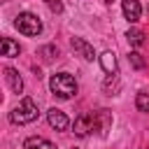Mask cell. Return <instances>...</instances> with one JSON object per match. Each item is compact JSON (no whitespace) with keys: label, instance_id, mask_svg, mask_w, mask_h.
Instances as JSON below:
<instances>
[{"label":"cell","instance_id":"3957f363","mask_svg":"<svg viewBox=\"0 0 149 149\" xmlns=\"http://www.w3.org/2000/svg\"><path fill=\"white\" fill-rule=\"evenodd\" d=\"M14 28H16L21 35H26V37H37V35L42 33V21H40L33 12H21V14L16 16V21H14Z\"/></svg>","mask_w":149,"mask_h":149},{"label":"cell","instance_id":"9a60e30c","mask_svg":"<svg viewBox=\"0 0 149 149\" xmlns=\"http://www.w3.org/2000/svg\"><path fill=\"white\" fill-rule=\"evenodd\" d=\"M105 2H114V0H105Z\"/></svg>","mask_w":149,"mask_h":149},{"label":"cell","instance_id":"8992f818","mask_svg":"<svg viewBox=\"0 0 149 149\" xmlns=\"http://www.w3.org/2000/svg\"><path fill=\"white\" fill-rule=\"evenodd\" d=\"M70 44H72V49H74L84 61H93V58H98V56H95V51H93V47H91L86 40H81V37H72V42H70Z\"/></svg>","mask_w":149,"mask_h":149},{"label":"cell","instance_id":"5b68a950","mask_svg":"<svg viewBox=\"0 0 149 149\" xmlns=\"http://www.w3.org/2000/svg\"><path fill=\"white\" fill-rule=\"evenodd\" d=\"M121 9H123V16L128 23H137L140 16H142V5L137 0H123L121 2Z\"/></svg>","mask_w":149,"mask_h":149},{"label":"cell","instance_id":"52a82bcc","mask_svg":"<svg viewBox=\"0 0 149 149\" xmlns=\"http://www.w3.org/2000/svg\"><path fill=\"white\" fill-rule=\"evenodd\" d=\"M5 79H7V84H9V88L14 93H21L23 91V79H21V74L14 68H5Z\"/></svg>","mask_w":149,"mask_h":149},{"label":"cell","instance_id":"9c48e42d","mask_svg":"<svg viewBox=\"0 0 149 149\" xmlns=\"http://www.w3.org/2000/svg\"><path fill=\"white\" fill-rule=\"evenodd\" d=\"M0 51H2V56L14 58V56H19L21 47H19V42H14L12 37H2V40H0Z\"/></svg>","mask_w":149,"mask_h":149},{"label":"cell","instance_id":"6da1fadb","mask_svg":"<svg viewBox=\"0 0 149 149\" xmlns=\"http://www.w3.org/2000/svg\"><path fill=\"white\" fill-rule=\"evenodd\" d=\"M49 88L61 100H70L72 95H77V81H74V77L70 72H56L49 79Z\"/></svg>","mask_w":149,"mask_h":149},{"label":"cell","instance_id":"8fae6325","mask_svg":"<svg viewBox=\"0 0 149 149\" xmlns=\"http://www.w3.org/2000/svg\"><path fill=\"white\" fill-rule=\"evenodd\" d=\"M126 37H128V42H130L133 47H142V44H144V30H140V28H130V30L126 33Z\"/></svg>","mask_w":149,"mask_h":149},{"label":"cell","instance_id":"7c38bea8","mask_svg":"<svg viewBox=\"0 0 149 149\" xmlns=\"http://www.w3.org/2000/svg\"><path fill=\"white\" fill-rule=\"evenodd\" d=\"M135 107H137L140 112H149V93L140 91V93L135 95Z\"/></svg>","mask_w":149,"mask_h":149},{"label":"cell","instance_id":"30bf717a","mask_svg":"<svg viewBox=\"0 0 149 149\" xmlns=\"http://www.w3.org/2000/svg\"><path fill=\"white\" fill-rule=\"evenodd\" d=\"M100 58V65H102V70L107 72V74H116V56H114V51H105V54H100L98 56Z\"/></svg>","mask_w":149,"mask_h":149},{"label":"cell","instance_id":"277c9868","mask_svg":"<svg viewBox=\"0 0 149 149\" xmlns=\"http://www.w3.org/2000/svg\"><path fill=\"white\" fill-rule=\"evenodd\" d=\"M47 121H49V126H51L54 130H65V128L70 126V119L65 116V112H61V109H56V107H51V109L47 112Z\"/></svg>","mask_w":149,"mask_h":149},{"label":"cell","instance_id":"5bb4252c","mask_svg":"<svg viewBox=\"0 0 149 149\" xmlns=\"http://www.w3.org/2000/svg\"><path fill=\"white\" fill-rule=\"evenodd\" d=\"M44 2H47V7H49L54 14H61V12H63V2H61V0H44Z\"/></svg>","mask_w":149,"mask_h":149},{"label":"cell","instance_id":"4fadbf2b","mask_svg":"<svg viewBox=\"0 0 149 149\" xmlns=\"http://www.w3.org/2000/svg\"><path fill=\"white\" fill-rule=\"evenodd\" d=\"M128 61H130V65H133L135 70H142V68L147 65V61L142 58V54H140V51H130V54H128Z\"/></svg>","mask_w":149,"mask_h":149},{"label":"cell","instance_id":"7a4b0ae2","mask_svg":"<svg viewBox=\"0 0 149 149\" xmlns=\"http://www.w3.org/2000/svg\"><path fill=\"white\" fill-rule=\"evenodd\" d=\"M40 109H37V102L33 98H23L12 112H9V121L12 123H19V126H26V123H33L37 119Z\"/></svg>","mask_w":149,"mask_h":149},{"label":"cell","instance_id":"ba28073f","mask_svg":"<svg viewBox=\"0 0 149 149\" xmlns=\"http://www.w3.org/2000/svg\"><path fill=\"white\" fill-rule=\"evenodd\" d=\"M23 149H56L54 142H49L47 137H40V135H33L23 142Z\"/></svg>","mask_w":149,"mask_h":149}]
</instances>
